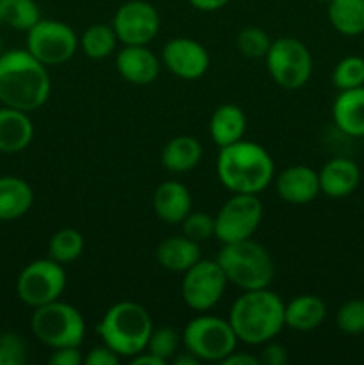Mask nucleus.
Returning a JSON list of instances; mask_svg holds the SVG:
<instances>
[{"instance_id":"58836bf2","label":"nucleus","mask_w":364,"mask_h":365,"mask_svg":"<svg viewBox=\"0 0 364 365\" xmlns=\"http://www.w3.org/2000/svg\"><path fill=\"white\" fill-rule=\"evenodd\" d=\"M220 364L221 365H261L259 356L252 355V353H239L236 351V349L231 353V355L225 356Z\"/></svg>"},{"instance_id":"1a4fd4ad","label":"nucleus","mask_w":364,"mask_h":365,"mask_svg":"<svg viewBox=\"0 0 364 365\" xmlns=\"http://www.w3.org/2000/svg\"><path fill=\"white\" fill-rule=\"evenodd\" d=\"M66 287V271L63 264L49 259L32 260L18 274L16 294L31 309L52 303L61 298Z\"/></svg>"},{"instance_id":"bb28decb","label":"nucleus","mask_w":364,"mask_h":365,"mask_svg":"<svg viewBox=\"0 0 364 365\" xmlns=\"http://www.w3.org/2000/svg\"><path fill=\"white\" fill-rule=\"evenodd\" d=\"M116 32L113 25L107 24H93L84 31L82 38L79 39V45L82 46V52L93 61L107 59L116 48Z\"/></svg>"},{"instance_id":"4be33fe9","label":"nucleus","mask_w":364,"mask_h":365,"mask_svg":"<svg viewBox=\"0 0 364 365\" xmlns=\"http://www.w3.org/2000/svg\"><path fill=\"white\" fill-rule=\"evenodd\" d=\"M246 132V116L236 103H223L211 114L209 134L220 148L241 141Z\"/></svg>"},{"instance_id":"2eb2a0df","label":"nucleus","mask_w":364,"mask_h":365,"mask_svg":"<svg viewBox=\"0 0 364 365\" xmlns=\"http://www.w3.org/2000/svg\"><path fill=\"white\" fill-rule=\"evenodd\" d=\"M278 198L291 205H305L314 202L321 192L318 171L305 164H293L275 178Z\"/></svg>"},{"instance_id":"9d476101","label":"nucleus","mask_w":364,"mask_h":365,"mask_svg":"<svg viewBox=\"0 0 364 365\" xmlns=\"http://www.w3.org/2000/svg\"><path fill=\"white\" fill-rule=\"evenodd\" d=\"M263 221V203L257 195H232L214 216V237L221 245L252 239Z\"/></svg>"},{"instance_id":"423d86ee","label":"nucleus","mask_w":364,"mask_h":365,"mask_svg":"<svg viewBox=\"0 0 364 365\" xmlns=\"http://www.w3.org/2000/svg\"><path fill=\"white\" fill-rule=\"evenodd\" d=\"M31 330L32 335L50 349L81 346L86 335V321L79 309L56 299L34 309Z\"/></svg>"},{"instance_id":"f8f14e48","label":"nucleus","mask_w":364,"mask_h":365,"mask_svg":"<svg viewBox=\"0 0 364 365\" xmlns=\"http://www.w3.org/2000/svg\"><path fill=\"white\" fill-rule=\"evenodd\" d=\"M227 284V278L216 260L200 259L184 273L181 284L182 299L195 312H207L218 305Z\"/></svg>"},{"instance_id":"39448f33","label":"nucleus","mask_w":364,"mask_h":365,"mask_svg":"<svg viewBox=\"0 0 364 365\" xmlns=\"http://www.w3.org/2000/svg\"><path fill=\"white\" fill-rule=\"evenodd\" d=\"M228 284L241 291L270 287L275 277L273 259L263 245L253 239L239 242H228L221 246L216 257Z\"/></svg>"},{"instance_id":"7c9ffc66","label":"nucleus","mask_w":364,"mask_h":365,"mask_svg":"<svg viewBox=\"0 0 364 365\" xmlns=\"http://www.w3.org/2000/svg\"><path fill=\"white\" fill-rule=\"evenodd\" d=\"M271 41L273 39H270L268 32L259 27H245L236 36V46H238L239 53L248 57V59H263V57H266Z\"/></svg>"},{"instance_id":"7ed1b4c3","label":"nucleus","mask_w":364,"mask_h":365,"mask_svg":"<svg viewBox=\"0 0 364 365\" xmlns=\"http://www.w3.org/2000/svg\"><path fill=\"white\" fill-rule=\"evenodd\" d=\"M284 307L280 296L270 289L243 291L231 307L228 323L239 342L246 346H263L282 331Z\"/></svg>"},{"instance_id":"ea45409f","label":"nucleus","mask_w":364,"mask_h":365,"mask_svg":"<svg viewBox=\"0 0 364 365\" xmlns=\"http://www.w3.org/2000/svg\"><path fill=\"white\" fill-rule=\"evenodd\" d=\"M195 9L203 11V13H213V11L221 9V7L227 6L231 0H188Z\"/></svg>"},{"instance_id":"ddd939ff","label":"nucleus","mask_w":364,"mask_h":365,"mask_svg":"<svg viewBox=\"0 0 364 365\" xmlns=\"http://www.w3.org/2000/svg\"><path fill=\"white\" fill-rule=\"evenodd\" d=\"M111 25L123 45H148L159 34L161 18L146 0H127L116 9Z\"/></svg>"},{"instance_id":"a19ab883","label":"nucleus","mask_w":364,"mask_h":365,"mask_svg":"<svg viewBox=\"0 0 364 365\" xmlns=\"http://www.w3.org/2000/svg\"><path fill=\"white\" fill-rule=\"evenodd\" d=\"M166 362L161 359H157L156 355H152L150 351H141L139 355L132 356V365H164Z\"/></svg>"},{"instance_id":"c9c22d12","label":"nucleus","mask_w":364,"mask_h":365,"mask_svg":"<svg viewBox=\"0 0 364 365\" xmlns=\"http://www.w3.org/2000/svg\"><path fill=\"white\" fill-rule=\"evenodd\" d=\"M259 362L261 365H285V362H288V351H285L282 344L270 341L263 344V349L259 353Z\"/></svg>"},{"instance_id":"4468645a","label":"nucleus","mask_w":364,"mask_h":365,"mask_svg":"<svg viewBox=\"0 0 364 365\" xmlns=\"http://www.w3.org/2000/svg\"><path fill=\"white\" fill-rule=\"evenodd\" d=\"M161 56L164 66L182 81H196L203 77L211 66V57L206 46L191 38L170 39L163 46Z\"/></svg>"},{"instance_id":"4c0bfd02","label":"nucleus","mask_w":364,"mask_h":365,"mask_svg":"<svg viewBox=\"0 0 364 365\" xmlns=\"http://www.w3.org/2000/svg\"><path fill=\"white\" fill-rule=\"evenodd\" d=\"M82 362H84V356L79 351V346L52 349V355L49 356L50 365H79Z\"/></svg>"},{"instance_id":"c03bdc74","label":"nucleus","mask_w":364,"mask_h":365,"mask_svg":"<svg viewBox=\"0 0 364 365\" xmlns=\"http://www.w3.org/2000/svg\"><path fill=\"white\" fill-rule=\"evenodd\" d=\"M316 2H320V4H328V2H330V0H316Z\"/></svg>"},{"instance_id":"473e14b6","label":"nucleus","mask_w":364,"mask_h":365,"mask_svg":"<svg viewBox=\"0 0 364 365\" xmlns=\"http://www.w3.org/2000/svg\"><path fill=\"white\" fill-rule=\"evenodd\" d=\"M335 323L346 335L364 334V299L355 298L343 303L335 316Z\"/></svg>"},{"instance_id":"b1692460","label":"nucleus","mask_w":364,"mask_h":365,"mask_svg":"<svg viewBox=\"0 0 364 365\" xmlns=\"http://www.w3.org/2000/svg\"><path fill=\"white\" fill-rule=\"evenodd\" d=\"M34 203V191L24 178L0 177V221H13L25 216Z\"/></svg>"},{"instance_id":"a211bd4d","label":"nucleus","mask_w":364,"mask_h":365,"mask_svg":"<svg viewBox=\"0 0 364 365\" xmlns=\"http://www.w3.org/2000/svg\"><path fill=\"white\" fill-rule=\"evenodd\" d=\"M153 212L168 225H181L193 210V198L189 189L177 180H166L157 185L152 196Z\"/></svg>"},{"instance_id":"37998d69","label":"nucleus","mask_w":364,"mask_h":365,"mask_svg":"<svg viewBox=\"0 0 364 365\" xmlns=\"http://www.w3.org/2000/svg\"><path fill=\"white\" fill-rule=\"evenodd\" d=\"M2 53H4V46H2V41H0V57H2Z\"/></svg>"},{"instance_id":"72a5a7b5","label":"nucleus","mask_w":364,"mask_h":365,"mask_svg":"<svg viewBox=\"0 0 364 365\" xmlns=\"http://www.w3.org/2000/svg\"><path fill=\"white\" fill-rule=\"evenodd\" d=\"M182 235L195 242H203L207 239L214 237V216L200 210H191L188 216L182 220Z\"/></svg>"},{"instance_id":"e433bc0d","label":"nucleus","mask_w":364,"mask_h":365,"mask_svg":"<svg viewBox=\"0 0 364 365\" xmlns=\"http://www.w3.org/2000/svg\"><path fill=\"white\" fill-rule=\"evenodd\" d=\"M120 356L102 342V346H96V348L89 349L88 355L84 356L86 365H118L120 364Z\"/></svg>"},{"instance_id":"dca6fc26","label":"nucleus","mask_w":364,"mask_h":365,"mask_svg":"<svg viewBox=\"0 0 364 365\" xmlns=\"http://www.w3.org/2000/svg\"><path fill=\"white\" fill-rule=\"evenodd\" d=\"M114 64L120 77L134 86L152 84L161 71L159 59L146 45H123Z\"/></svg>"},{"instance_id":"cd10ccee","label":"nucleus","mask_w":364,"mask_h":365,"mask_svg":"<svg viewBox=\"0 0 364 365\" xmlns=\"http://www.w3.org/2000/svg\"><path fill=\"white\" fill-rule=\"evenodd\" d=\"M0 18L14 31L27 32L41 20V14L36 0H0Z\"/></svg>"},{"instance_id":"393cba45","label":"nucleus","mask_w":364,"mask_h":365,"mask_svg":"<svg viewBox=\"0 0 364 365\" xmlns=\"http://www.w3.org/2000/svg\"><path fill=\"white\" fill-rule=\"evenodd\" d=\"M202 145L193 135H177L164 145L161 164L171 173H188L202 160Z\"/></svg>"},{"instance_id":"f03ea898","label":"nucleus","mask_w":364,"mask_h":365,"mask_svg":"<svg viewBox=\"0 0 364 365\" xmlns=\"http://www.w3.org/2000/svg\"><path fill=\"white\" fill-rule=\"evenodd\" d=\"M216 175L220 184L234 195H259L273 180L275 163L266 148L241 139L220 148Z\"/></svg>"},{"instance_id":"9b49d317","label":"nucleus","mask_w":364,"mask_h":365,"mask_svg":"<svg viewBox=\"0 0 364 365\" xmlns=\"http://www.w3.org/2000/svg\"><path fill=\"white\" fill-rule=\"evenodd\" d=\"M77 48V34L64 21L41 18L27 31V50L45 66H59L68 63Z\"/></svg>"},{"instance_id":"c756f323","label":"nucleus","mask_w":364,"mask_h":365,"mask_svg":"<svg viewBox=\"0 0 364 365\" xmlns=\"http://www.w3.org/2000/svg\"><path fill=\"white\" fill-rule=\"evenodd\" d=\"M332 84L339 91L364 86V57L346 56L332 70Z\"/></svg>"},{"instance_id":"6ab92c4d","label":"nucleus","mask_w":364,"mask_h":365,"mask_svg":"<svg viewBox=\"0 0 364 365\" xmlns=\"http://www.w3.org/2000/svg\"><path fill=\"white\" fill-rule=\"evenodd\" d=\"M332 120L348 138H364V86L339 91L332 103Z\"/></svg>"},{"instance_id":"2f4dec72","label":"nucleus","mask_w":364,"mask_h":365,"mask_svg":"<svg viewBox=\"0 0 364 365\" xmlns=\"http://www.w3.org/2000/svg\"><path fill=\"white\" fill-rule=\"evenodd\" d=\"M181 342H182V337L175 328L171 327L153 328L152 334H150L148 344H146V351H150L152 355H156L157 359L168 362V360H171L178 353Z\"/></svg>"},{"instance_id":"a18cd8bd","label":"nucleus","mask_w":364,"mask_h":365,"mask_svg":"<svg viewBox=\"0 0 364 365\" xmlns=\"http://www.w3.org/2000/svg\"><path fill=\"white\" fill-rule=\"evenodd\" d=\"M0 24H2V18H0Z\"/></svg>"},{"instance_id":"f704fd0d","label":"nucleus","mask_w":364,"mask_h":365,"mask_svg":"<svg viewBox=\"0 0 364 365\" xmlns=\"http://www.w3.org/2000/svg\"><path fill=\"white\" fill-rule=\"evenodd\" d=\"M27 360V348L21 337L13 331L0 334V365H24Z\"/></svg>"},{"instance_id":"5701e85b","label":"nucleus","mask_w":364,"mask_h":365,"mask_svg":"<svg viewBox=\"0 0 364 365\" xmlns=\"http://www.w3.org/2000/svg\"><path fill=\"white\" fill-rule=\"evenodd\" d=\"M156 260L163 269L171 273H186L200 260V246L186 235L168 237L157 246Z\"/></svg>"},{"instance_id":"a878e982","label":"nucleus","mask_w":364,"mask_h":365,"mask_svg":"<svg viewBox=\"0 0 364 365\" xmlns=\"http://www.w3.org/2000/svg\"><path fill=\"white\" fill-rule=\"evenodd\" d=\"M327 16L334 31L346 38L364 34V0H330Z\"/></svg>"},{"instance_id":"f257e3e1","label":"nucleus","mask_w":364,"mask_h":365,"mask_svg":"<svg viewBox=\"0 0 364 365\" xmlns=\"http://www.w3.org/2000/svg\"><path fill=\"white\" fill-rule=\"evenodd\" d=\"M52 91L49 70L27 48L7 50L0 57V103L32 113L41 109Z\"/></svg>"},{"instance_id":"0eeeda50","label":"nucleus","mask_w":364,"mask_h":365,"mask_svg":"<svg viewBox=\"0 0 364 365\" xmlns=\"http://www.w3.org/2000/svg\"><path fill=\"white\" fill-rule=\"evenodd\" d=\"M238 342L228 319L209 316L206 312L189 321L182 331V344L200 362L220 364L234 351Z\"/></svg>"},{"instance_id":"c85d7f7f","label":"nucleus","mask_w":364,"mask_h":365,"mask_svg":"<svg viewBox=\"0 0 364 365\" xmlns=\"http://www.w3.org/2000/svg\"><path fill=\"white\" fill-rule=\"evenodd\" d=\"M84 252V237L75 228H61L50 237L49 257L59 264H70Z\"/></svg>"},{"instance_id":"aec40b11","label":"nucleus","mask_w":364,"mask_h":365,"mask_svg":"<svg viewBox=\"0 0 364 365\" xmlns=\"http://www.w3.org/2000/svg\"><path fill=\"white\" fill-rule=\"evenodd\" d=\"M34 138V125L29 113L0 107V153L24 152Z\"/></svg>"},{"instance_id":"79ce46f5","label":"nucleus","mask_w":364,"mask_h":365,"mask_svg":"<svg viewBox=\"0 0 364 365\" xmlns=\"http://www.w3.org/2000/svg\"><path fill=\"white\" fill-rule=\"evenodd\" d=\"M171 360H173L175 365H198L200 364V360L196 359L195 355H191L188 349H186L184 353H177Z\"/></svg>"},{"instance_id":"f3484780","label":"nucleus","mask_w":364,"mask_h":365,"mask_svg":"<svg viewBox=\"0 0 364 365\" xmlns=\"http://www.w3.org/2000/svg\"><path fill=\"white\" fill-rule=\"evenodd\" d=\"M320 189L325 196L334 200L346 198L360 184V170L355 160L348 157H334L318 171Z\"/></svg>"},{"instance_id":"412c9836","label":"nucleus","mask_w":364,"mask_h":365,"mask_svg":"<svg viewBox=\"0 0 364 365\" xmlns=\"http://www.w3.org/2000/svg\"><path fill=\"white\" fill-rule=\"evenodd\" d=\"M327 317V305L314 294H300L285 303L284 324L296 331H310L321 327Z\"/></svg>"},{"instance_id":"20e7f679","label":"nucleus","mask_w":364,"mask_h":365,"mask_svg":"<svg viewBox=\"0 0 364 365\" xmlns=\"http://www.w3.org/2000/svg\"><path fill=\"white\" fill-rule=\"evenodd\" d=\"M153 323L143 305L136 302H118L106 310L96 334L120 359H132L145 351Z\"/></svg>"},{"instance_id":"6e6552de","label":"nucleus","mask_w":364,"mask_h":365,"mask_svg":"<svg viewBox=\"0 0 364 365\" xmlns=\"http://www.w3.org/2000/svg\"><path fill=\"white\" fill-rule=\"evenodd\" d=\"M266 70L282 89H300L313 75V56L305 43L291 36H282L271 41L266 57Z\"/></svg>"}]
</instances>
